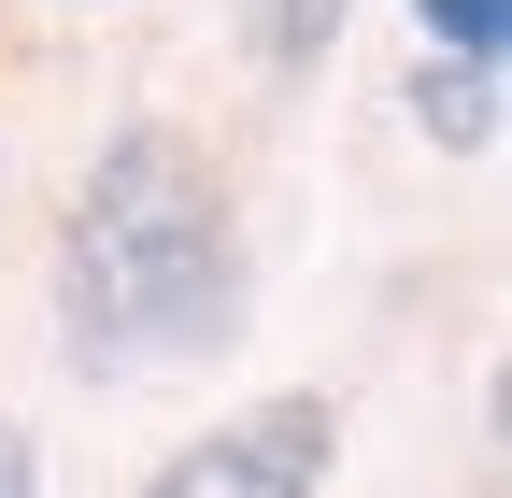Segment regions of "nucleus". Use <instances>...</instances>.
Instances as JSON below:
<instances>
[{"instance_id":"4","label":"nucleus","mask_w":512,"mask_h":498,"mask_svg":"<svg viewBox=\"0 0 512 498\" xmlns=\"http://www.w3.org/2000/svg\"><path fill=\"white\" fill-rule=\"evenodd\" d=\"M228 15H242V57H256V72H313L328 29H342V0H228Z\"/></svg>"},{"instance_id":"6","label":"nucleus","mask_w":512,"mask_h":498,"mask_svg":"<svg viewBox=\"0 0 512 498\" xmlns=\"http://www.w3.org/2000/svg\"><path fill=\"white\" fill-rule=\"evenodd\" d=\"M0 498H43V456H29V427L0 413Z\"/></svg>"},{"instance_id":"5","label":"nucleus","mask_w":512,"mask_h":498,"mask_svg":"<svg viewBox=\"0 0 512 498\" xmlns=\"http://www.w3.org/2000/svg\"><path fill=\"white\" fill-rule=\"evenodd\" d=\"M427 15V57H484L498 72V43H512V0H413Z\"/></svg>"},{"instance_id":"3","label":"nucleus","mask_w":512,"mask_h":498,"mask_svg":"<svg viewBox=\"0 0 512 498\" xmlns=\"http://www.w3.org/2000/svg\"><path fill=\"white\" fill-rule=\"evenodd\" d=\"M413 129L441 157H484L498 143V72H484V57H427V72H413Z\"/></svg>"},{"instance_id":"2","label":"nucleus","mask_w":512,"mask_h":498,"mask_svg":"<svg viewBox=\"0 0 512 498\" xmlns=\"http://www.w3.org/2000/svg\"><path fill=\"white\" fill-rule=\"evenodd\" d=\"M328 456H342V413L328 399H256V413L214 427V442H185L143 498H313Z\"/></svg>"},{"instance_id":"1","label":"nucleus","mask_w":512,"mask_h":498,"mask_svg":"<svg viewBox=\"0 0 512 498\" xmlns=\"http://www.w3.org/2000/svg\"><path fill=\"white\" fill-rule=\"evenodd\" d=\"M242 314V257H228V185L200 171L185 129H114L100 171L72 185L57 228V328L86 370H143V356H200Z\"/></svg>"}]
</instances>
